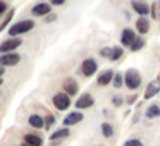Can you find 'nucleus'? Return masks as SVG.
Segmentation results:
<instances>
[{
	"mask_svg": "<svg viewBox=\"0 0 160 146\" xmlns=\"http://www.w3.org/2000/svg\"><path fill=\"white\" fill-rule=\"evenodd\" d=\"M22 45V40L19 38V36H14V38H9L5 40V41L0 43V53H11V52H16V50L19 48V46Z\"/></svg>",
	"mask_w": 160,
	"mask_h": 146,
	"instance_id": "nucleus-3",
	"label": "nucleus"
},
{
	"mask_svg": "<svg viewBox=\"0 0 160 146\" xmlns=\"http://www.w3.org/2000/svg\"><path fill=\"white\" fill-rule=\"evenodd\" d=\"M157 81H158V83H160V74H158V76H157Z\"/></svg>",
	"mask_w": 160,
	"mask_h": 146,
	"instance_id": "nucleus-35",
	"label": "nucleus"
},
{
	"mask_svg": "<svg viewBox=\"0 0 160 146\" xmlns=\"http://www.w3.org/2000/svg\"><path fill=\"white\" fill-rule=\"evenodd\" d=\"M152 17H157V7H155V4H153V7H152Z\"/></svg>",
	"mask_w": 160,
	"mask_h": 146,
	"instance_id": "nucleus-32",
	"label": "nucleus"
},
{
	"mask_svg": "<svg viewBox=\"0 0 160 146\" xmlns=\"http://www.w3.org/2000/svg\"><path fill=\"white\" fill-rule=\"evenodd\" d=\"M14 17V9H9V12H7V16L4 17V21H2V24H0V33L4 31L5 28L9 26V22H11V19Z\"/></svg>",
	"mask_w": 160,
	"mask_h": 146,
	"instance_id": "nucleus-20",
	"label": "nucleus"
},
{
	"mask_svg": "<svg viewBox=\"0 0 160 146\" xmlns=\"http://www.w3.org/2000/svg\"><path fill=\"white\" fill-rule=\"evenodd\" d=\"M43 120H45V129H48V127H52V125H53L55 117H53V115H47V119H43Z\"/></svg>",
	"mask_w": 160,
	"mask_h": 146,
	"instance_id": "nucleus-25",
	"label": "nucleus"
},
{
	"mask_svg": "<svg viewBox=\"0 0 160 146\" xmlns=\"http://www.w3.org/2000/svg\"><path fill=\"white\" fill-rule=\"evenodd\" d=\"M102 134H103L105 138H112V136H114V127H112L108 122H103V124H102Z\"/></svg>",
	"mask_w": 160,
	"mask_h": 146,
	"instance_id": "nucleus-21",
	"label": "nucleus"
},
{
	"mask_svg": "<svg viewBox=\"0 0 160 146\" xmlns=\"http://www.w3.org/2000/svg\"><path fill=\"white\" fill-rule=\"evenodd\" d=\"M22 146H29V144H26V143H24V144H22Z\"/></svg>",
	"mask_w": 160,
	"mask_h": 146,
	"instance_id": "nucleus-37",
	"label": "nucleus"
},
{
	"mask_svg": "<svg viewBox=\"0 0 160 146\" xmlns=\"http://www.w3.org/2000/svg\"><path fill=\"white\" fill-rule=\"evenodd\" d=\"M33 16H36V17H42V16H48L50 14V4H36L35 7H33Z\"/></svg>",
	"mask_w": 160,
	"mask_h": 146,
	"instance_id": "nucleus-10",
	"label": "nucleus"
},
{
	"mask_svg": "<svg viewBox=\"0 0 160 146\" xmlns=\"http://www.w3.org/2000/svg\"><path fill=\"white\" fill-rule=\"evenodd\" d=\"M146 117L148 119H155V117H158L160 115V107L158 105H150L148 108H146Z\"/></svg>",
	"mask_w": 160,
	"mask_h": 146,
	"instance_id": "nucleus-19",
	"label": "nucleus"
},
{
	"mask_svg": "<svg viewBox=\"0 0 160 146\" xmlns=\"http://www.w3.org/2000/svg\"><path fill=\"white\" fill-rule=\"evenodd\" d=\"M64 93H67L69 96H74L78 93V83L74 79H66L64 81Z\"/></svg>",
	"mask_w": 160,
	"mask_h": 146,
	"instance_id": "nucleus-13",
	"label": "nucleus"
},
{
	"mask_svg": "<svg viewBox=\"0 0 160 146\" xmlns=\"http://www.w3.org/2000/svg\"><path fill=\"white\" fill-rule=\"evenodd\" d=\"M5 12H9L7 2H4V0H0V16H2V14H5Z\"/></svg>",
	"mask_w": 160,
	"mask_h": 146,
	"instance_id": "nucleus-27",
	"label": "nucleus"
},
{
	"mask_svg": "<svg viewBox=\"0 0 160 146\" xmlns=\"http://www.w3.org/2000/svg\"><path fill=\"white\" fill-rule=\"evenodd\" d=\"M124 146H143V143L139 139H129V141L124 143Z\"/></svg>",
	"mask_w": 160,
	"mask_h": 146,
	"instance_id": "nucleus-26",
	"label": "nucleus"
},
{
	"mask_svg": "<svg viewBox=\"0 0 160 146\" xmlns=\"http://www.w3.org/2000/svg\"><path fill=\"white\" fill-rule=\"evenodd\" d=\"M33 28H35V21H31V19H28V21H19L9 28V35L14 38V36H19V35H24V33L31 31Z\"/></svg>",
	"mask_w": 160,
	"mask_h": 146,
	"instance_id": "nucleus-1",
	"label": "nucleus"
},
{
	"mask_svg": "<svg viewBox=\"0 0 160 146\" xmlns=\"http://www.w3.org/2000/svg\"><path fill=\"white\" fill-rule=\"evenodd\" d=\"M158 91H160V83H158V81H153V83H150L148 88H146V91H145V100L153 98L155 95H158Z\"/></svg>",
	"mask_w": 160,
	"mask_h": 146,
	"instance_id": "nucleus-12",
	"label": "nucleus"
},
{
	"mask_svg": "<svg viewBox=\"0 0 160 146\" xmlns=\"http://www.w3.org/2000/svg\"><path fill=\"white\" fill-rule=\"evenodd\" d=\"M136 29H138V33H141V35H146V33L150 31V21L145 17V16L138 19V22H136Z\"/></svg>",
	"mask_w": 160,
	"mask_h": 146,
	"instance_id": "nucleus-15",
	"label": "nucleus"
},
{
	"mask_svg": "<svg viewBox=\"0 0 160 146\" xmlns=\"http://www.w3.org/2000/svg\"><path fill=\"white\" fill-rule=\"evenodd\" d=\"M4 72H5V69H4V67H2V66H0V77L4 76Z\"/></svg>",
	"mask_w": 160,
	"mask_h": 146,
	"instance_id": "nucleus-34",
	"label": "nucleus"
},
{
	"mask_svg": "<svg viewBox=\"0 0 160 146\" xmlns=\"http://www.w3.org/2000/svg\"><path fill=\"white\" fill-rule=\"evenodd\" d=\"M112 103H114V105H115V107H121V105H122V98H119V96H115V98H114V100H112Z\"/></svg>",
	"mask_w": 160,
	"mask_h": 146,
	"instance_id": "nucleus-29",
	"label": "nucleus"
},
{
	"mask_svg": "<svg viewBox=\"0 0 160 146\" xmlns=\"http://www.w3.org/2000/svg\"><path fill=\"white\" fill-rule=\"evenodd\" d=\"M29 125L31 127H35V129H42V127H45V120H43L40 115H36V114H33L31 117H29Z\"/></svg>",
	"mask_w": 160,
	"mask_h": 146,
	"instance_id": "nucleus-17",
	"label": "nucleus"
},
{
	"mask_svg": "<svg viewBox=\"0 0 160 146\" xmlns=\"http://www.w3.org/2000/svg\"><path fill=\"white\" fill-rule=\"evenodd\" d=\"M131 5H132V9H134V11L138 12L139 16H141V17H143V16L146 17V14L150 12L148 4H145L143 0H132V2H131Z\"/></svg>",
	"mask_w": 160,
	"mask_h": 146,
	"instance_id": "nucleus-9",
	"label": "nucleus"
},
{
	"mask_svg": "<svg viewBox=\"0 0 160 146\" xmlns=\"http://www.w3.org/2000/svg\"><path fill=\"white\" fill-rule=\"evenodd\" d=\"M95 103V100H93V96H91L90 93H84V95H81L79 98L76 100V108H90L91 105Z\"/></svg>",
	"mask_w": 160,
	"mask_h": 146,
	"instance_id": "nucleus-7",
	"label": "nucleus"
},
{
	"mask_svg": "<svg viewBox=\"0 0 160 146\" xmlns=\"http://www.w3.org/2000/svg\"><path fill=\"white\" fill-rule=\"evenodd\" d=\"M24 143L29 146H42L43 144V139L40 138L38 134H26L24 136Z\"/></svg>",
	"mask_w": 160,
	"mask_h": 146,
	"instance_id": "nucleus-16",
	"label": "nucleus"
},
{
	"mask_svg": "<svg viewBox=\"0 0 160 146\" xmlns=\"http://www.w3.org/2000/svg\"><path fill=\"white\" fill-rule=\"evenodd\" d=\"M112 79H114V71H105V72H102L100 76H98V86H107V84L112 83Z\"/></svg>",
	"mask_w": 160,
	"mask_h": 146,
	"instance_id": "nucleus-14",
	"label": "nucleus"
},
{
	"mask_svg": "<svg viewBox=\"0 0 160 146\" xmlns=\"http://www.w3.org/2000/svg\"><path fill=\"white\" fill-rule=\"evenodd\" d=\"M112 84H114V88H121L122 84H124V76H121V74H114V79H112Z\"/></svg>",
	"mask_w": 160,
	"mask_h": 146,
	"instance_id": "nucleus-24",
	"label": "nucleus"
},
{
	"mask_svg": "<svg viewBox=\"0 0 160 146\" xmlns=\"http://www.w3.org/2000/svg\"><path fill=\"white\" fill-rule=\"evenodd\" d=\"M124 84L129 88V90H138L141 86V76L136 69H129L128 72L124 74Z\"/></svg>",
	"mask_w": 160,
	"mask_h": 146,
	"instance_id": "nucleus-2",
	"label": "nucleus"
},
{
	"mask_svg": "<svg viewBox=\"0 0 160 146\" xmlns=\"http://www.w3.org/2000/svg\"><path fill=\"white\" fill-rule=\"evenodd\" d=\"M2 83H4V81H2V77H0V86H2Z\"/></svg>",
	"mask_w": 160,
	"mask_h": 146,
	"instance_id": "nucleus-36",
	"label": "nucleus"
},
{
	"mask_svg": "<svg viewBox=\"0 0 160 146\" xmlns=\"http://www.w3.org/2000/svg\"><path fill=\"white\" fill-rule=\"evenodd\" d=\"M52 101L55 105V108H59V110H67L71 107V96L67 93H57Z\"/></svg>",
	"mask_w": 160,
	"mask_h": 146,
	"instance_id": "nucleus-5",
	"label": "nucleus"
},
{
	"mask_svg": "<svg viewBox=\"0 0 160 146\" xmlns=\"http://www.w3.org/2000/svg\"><path fill=\"white\" fill-rule=\"evenodd\" d=\"M55 19H57V14H48L45 21H47V22H52V21H55Z\"/></svg>",
	"mask_w": 160,
	"mask_h": 146,
	"instance_id": "nucleus-30",
	"label": "nucleus"
},
{
	"mask_svg": "<svg viewBox=\"0 0 160 146\" xmlns=\"http://www.w3.org/2000/svg\"><path fill=\"white\" fill-rule=\"evenodd\" d=\"M134 100H136V96H129L128 98V103H134Z\"/></svg>",
	"mask_w": 160,
	"mask_h": 146,
	"instance_id": "nucleus-33",
	"label": "nucleus"
},
{
	"mask_svg": "<svg viewBox=\"0 0 160 146\" xmlns=\"http://www.w3.org/2000/svg\"><path fill=\"white\" fill-rule=\"evenodd\" d=\"M69 136V129L67 127H64V129H59V131H55L52 136H50V139H52L53 143L55 141H59V139H64V138H67Z\"/></svg>",
	"mask_w": 160,
	"mask_h": 146,
	"instance_id": "nucleus-18",
	"label": "nucleus"
},
{
	"mask_svg": "<svg viewBox=\"0 0 160 146\" xmlns=\"http://www.w3.org/2000/svg\"><path fill=\"white\" fill-rule=\"evenodd\" d=\"M100 55H102V57H107V59H110L112 48H102V50H100Z\"/></svg>",
	"mask_w": 160,
	"mask_h": 146,
	"instance_id": "nucleus-28",
	"label": "nucleus"
},
{
	"mask_svg": "<svg viewBox=\"0 0 160 146\" xmlns=\"http://www.w3.org/2000/svg\"><path fill=\"white\" fill-rule=\"evenodd\" d=\"M143 46H145V40H143V38H136L129 48H131V52H138V50H141Z\"/></svg>",
	"mask_w": 160,
	"mask_h": 146,
	"instance_id": "nucleus-22",
	"label": "nucleus"
},
{
	"mask_svg": "<svg viewBox=\"0 0 160 146\" xmlns=\"http://www.w3.org/2000/svg\"><path fill=\"white\" fill-rule=\"evenodd\" d=\"M64 2H66V0H50L52 5H64Z\"/></svg>",
	"mask_w": 160,
	"mask_h": 146,
	"instance_id": "nucleus-31",
	"label": "nucleus"
},
{
	"mask_svg": "<svg viewBox=\"0 0 160 146\" xmlns=\"http://www.w3.org/2000/svg\"><path fill=\"white\" fill-rule=\"evenodd\" d=\"M21 62V55L16 52L11 53H0V66L2 67H11V66H18Z\"/></svg>",
	"mask_w": 160,
	"mask_h": 146,
	"instance_id": "nucleus-4",
	"label": "nucleus"
},
{
	"mask_svg": "<svg viewBox=\"0 0 160 146\" xmlns=\"http://www.w3.org/2000/svg\"><path fill=\"white\" fill-rule=\"evenodd\" d=\"M81 120H83V114H81V112H71V114L64 119V125L69 127V125H74V124H78V122H81Z\"/></svg>",
	"mask_w": 160,
	"mask_h": 146,
	"instance_id": "nucleus-11",
	"label": "nucleus"
},
{
	"mask_svg": "<svg viewBox=\"0 0 160 146\" xmlns=\"http://www.w3.org/2000/svg\"><path fill=\"white\" fill-rule=\"evenodd\" d=\"M134 40H136V35H134V31H132L131 28H126L124 31H122V36H121V43H122V45H124V46H131Z\"/></svg>",
	"mask_w": 160,
	"mask_h": 146,
	"instance_id": "nucleus-8",
	"label": "nucleus"
},
{
	"mask_svg": "<svg viewBox=\"0 0 160 146\" xmlns=\"http://www.w3.org/2000/svg\"><path fill=\"white\" fill-rule=\"evenodd\" d=\"M97 69H98V64H97L95 59H86V60H83V64H81V74L86 76V77H91L95 72H97Z\"/></svg>",
	"mask_w": 160,
	"mask_h": 146,
	"instance_id": "nucleus-6",
	"label": "nucleus"
},
{
	"mask_svg": "<svg viewBox=\"0 0 160 146\" xmlns=\"http://www.w3.org/2000/svg\"><path fill=\"white\" fill-rule=\"evenodd\" d=\"M158 9H160V0H158Z\"/></svg>",
	"mask_w": 160,
	"mask_h": 146,
	"instance_id": "nucleus-38",
	"label": "nucleus"
},
{
	"mask_svg": "<svg viewBox=\"0 0 160 146\" xmlns=\"http://www.w3.org/2000/svg\"><path fill=\"white\" fill-rule=\"evenodd\" d=\"M122 53H124V52H122L121 46H114V48H112V55H110V59H108V60H119L122 57Z\"/></svg>",
	"mask_w": 160,
	"mask_h": 146,
	"instance_id": "nucleus-23",
	"label": "nucleus"
}]
</instances>
